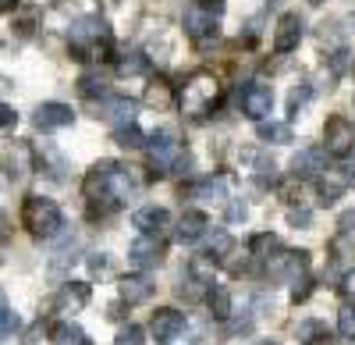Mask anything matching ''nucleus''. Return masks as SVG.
<instances>
[{"mask_svg":"<svg viewBox=\"0 0 355 345\" xmlns=\"http://www.w3.org/2000/svg\"><path fill=\"white\" fill-rule=\"evenodd\" d=\"M227 217H231V221H239V217H245V203H234V207L227 210Z\"/></svg>","mask_w":355,"mask_h":345,"instance_id":"obj_44","label":"nucleus"},{"mask_svg":"<svg viewBox=\"0 0 355 345\" xmlns=\"http://www.w3.org/2000/svg\"><path fill=\"white\" fill-rule=\"evenodd\" d=\"M132 224L139 228L142 235H160L164 228L171 224V214L164 210V207H157V203H150V207H139L135 214H132Z\"/></svg>","mask_w":355,"mask_h":345,"instance_id":"obj_20","label":"nucleus"},{"mask_svg":"<svg viewBox=\"0 0 355 345\" xmlns=\"http://www.w3.org/2000/svg\"><path fill=\"white\" fill-rule=\"evenodd\" d=\"M348 25H352V33H355V15H348Z\"/></svg>","mask_w":355,"mask_h":345,"instance_id":"obj_48","label":"nucleus"},{"mask_svg":"<svg viewBox=\"0 0 355 345\" xmlns=\"http://www.w3.org/2000/svg\"><path fill=\"white\" fill-rule=\"evenodd\" d=\"M327 338H331L327 324H323V321H316V317H309V321H302V324H299V342H302V345H313V342H327Z\"/></svg>","mask_w":355,"mask_h":345,"instance_id":"obj_27","label":"nucleus"},{"mask_svg":"<svg viewBox=\"0 0 355 345\" xmlns=\"http://www.w3.org/2000/svg\"><path fill=\"white\" fill-rule=\"evenodd\" d=\"M78 90H82V96H107V78L100 75V71H82V78H78Z\"/></svg>","mask_w":355,"mask_h":345,"instance_id":"obj_28","label":"nucleus"},{"mask_svg":"<svg viewBox=\"0 0 355 345\" xmlns=\"http://www.w3.org/2000/svg\"><path fill=\"white\" fill-rule=\"evenodd\" d=\"M0 217H4V214H0Z\"/></svg>","mask_w":355,"mask_h":345,"instance_id":"obj_50","label":"nucleus"},{"mask_svg":"<svg viewBox=\"0 0 355 345\" xmlns=\"http://www.w3.org/2000/svg\"><path fill=\"white\" fill-rule=\"evenodd\" d=\"M114 142H117V146H125V150H142V146H146V135H142V128L132 121V125L114 128Z\"/></svg>","mask_w":355,"mask_h":345,"instance_id":"obj_26","label":"nucleus"},{"mask_svg":"<svg viewBox=\"0 0 355 345\" xmlns=\"http://www.w3.org/2000/svg\"><path fill=\"white\" fill-rule=\"evenodd\" d=\"M18 8V0H0V11H15Z\"/></svg>","mask_w":355,"mask_h":345,"instance_id":"obj_45","label":"nucleus"},{"mask_svg":"<svg viewBox=\"0 0 355 345\" xmlns=\"http://www.w3.org/2000/svg\"><path fill=\"white\" fill-rule=\"evenodd\" d=\"M256 182L266 189V185H277V175H274V160L270 164H266V160H259L256 164Z\"/></svg>","mask_w":355,"mask_h":345,"instance_id":"obj_37","label":"nucleus"},{"mask_svg":"<svg viewBox=\"0 0 355 345\" xmlns=\"http://www.w3.org/2000/svg\"><path fill=\"white\" fill-rule=\"evenodd\" d=\"M313 96V90H309V82H299V85H295V90H291V96H288V110L291 114H299V107L306 103Z\"/></svg>","mask_w":355,"mask_h":345,"instance_id":"obj_35","label":"nucleus"},{"mask_svg":"<svg viewBox=\"0 0 355 345\" xmlns=\"http://www.w3.org/2000/svg\"><path fill=\"white\" fill-rule=\"evenodd\" d=\"M33 121H36V128H40V132H57V128H68V125L75 121V110H71L68 103L46 100V103H40V107H36Z\"/></svg>","mask_w":355,"mask_h":345,"instance_id":"obj_12","label":"nucleus"},{"mask_svg":"<svg viewBox=\"0 0 355 345\" xmlns=\"http://www.w3.org/2000/svg\"><path fill=\"white\" fill-rule=\"evenodd\" d=\"M110 47V28L100 15H82L71 25V53L75 61H93Z\"/></svg>","mask_w":355,"mask_h":345,"instance_id":"obj_4","label":"nucleus"},{"mask_svg":"<svg viewBox=\"0 0 355 345\" xmlns=\"http://www.w3.org/2000/svg\"><path fill=\"white\" fill-rule=\"evenodd\" d=\"M114 345H146V331L139 324H128V328L117 331V342Z\"/></svg>","mask_w":355,"mask_h":345,"instance_id":"obj_33","label":"nucleus"},{"mask_svg":"<svg viewBox=\"0 0 355 345\" xmlns=\"http://www.w3.org/2000/svg\"><path fill=\"white\" fill-rule=\"evenodd\" d=\"M334 345H355V338H345V342H334Z\"/></svg>","mask_w":355,"mask_h":345,"instance_id":"obj_47","label":"nucleus"},{"mask_svg":"<svg viewBox=\"0 0 355 345\" xmlns=\"http://www.w3.org/2000/svg\"><path fill=\"white\" fill-rule=\"evenodd\" d=\"M206 306H210V317H214V321H231V313H234L231 292L224 289V285H217V281L206 289Z\"/></svg>","mask_w":355,"mask_h":345,"instance_id":"obj_21","label":"nucleus"},{"mask_svg":"<svg viewBox=\"0 0 355 345\" xmlns=\"http://www.w3.org/2000/svg\"><path fill=\"white\" fill-rule=\"evenodd\" d=\"M341 296H348V299H355V271H348V274L341 278Z\"/></svg>","mask_w":355,"mask_h":345,"instance_id":"obj_42","label":"nucleus"},{"mask_svg":"<svg viewBox=\"0 0 355 345\" xmlns=\"http://www.w3.org/2000/svg\"><path fill=\"white\" fill-rule=\"evenodd\" d=\"M277 246H281L277 235H270V232H256V235L249 239V256H252L256 264H263L270 253H277Z\"/></svg>","mask_w":355,"mask_h":345,"instance_id":"obj_25","label":"nucleus"},{"mask_svg":"<svg viewBox=\"0 0 355 345\" xmlns=\"http://www.w3.org/2000/svg\"><path fill=\"white\" fill-rule=\"evenodd\" d=\"M252 345H277V342H270V338H259V342H252Z\"/></svg>","mask_w":355,"mask_h":345,"instance_id":"obj_46","label":"nucleus"},{"mask_svg":"<svg viewBox=\"0 0 355 345\" xmlns=\"http://www.w3.org/2000/svg\"><path fill=\"white\" fill-rule=\"evenodd\" d=\"M256 135L263 139V142H274V146H284V142H291L295 139V132H291V125L288 121H256Z\"/></svg>","mask_w":355,"mask_h":345,"instance_id":"obj_23","label":"nucleus"},{"mask_svg":"<svg viewBox=\"0 0 355 345\" xmlns=\"http://www.w3.org/2000/svg\"><path fill=\"white\" fill-rule=\"evenodd\" d=\"M117 296H121L125 306H135V303H150L157 296V281L139 271V274H125L121 281H117Z\"/></svg>","mask_w":355,"mask_h":345,"instance_id":"obj_10","label":"nucleus"},{"mask_svg":"<svg viewBox=\"0 0 355 345\" xmlns=\"http://www.w3.org/2000/svg\"><path fill=\"white\" fill-rule=\"evenodd\" d=\"M266 278L270 281H295L309 271V253L306 249H281V253H270L266 256Z\"/></svg>","mask_w":355,"mask_h":345,"instance_id":"obj_6","label":"nucleus"},{"mask_svg":"<svg viewBox=\"0 0 355 345\" xmlns=\"http://www.w3.org/2000/svg\"><path fill=\"white\" fill-rule=\"evenodd\" d=\"M146 146H150V160H153V171L157 175H182L189 171V150L178 142V135L171 128H160L153 135H146Z\"/></svg>","mask_w":355,"mask_h":345,"instance_id":"obj_3","label":"nucleus"},{"mask_svg":"<svg viewBox=\"0 0 355 345\" xmlns=\"http://www.w3.org/2000/svg\"><path fill=\"white\" fill-rule=\"evenodd\" d=\"M309 296H313V278H306V274L295 278L291 281V303H306Z\"/></svg>","mask_w":355,"mask_h":345,"instance_id":"obj_34","label":"nucleus"},{"mask_svg":"<svg viewBox=\"0 0 355 345\" xmlns=\"http://www.w3.org/2000/svg\"><path fill=\"white\" fill-rule=\"evenodd\" d=\"M338 232H341L345 239H355V207L345 210V214L338 217Z\"/></svg>","mask_w":355,"mask_h":345,"instance_id":"obj_38","label":"nucleus"},{"mask_svg":"<svg viewBox=\"0 0 355 345\" xmlns=\"http://www.w3.org/2000/svg\"><path fill=\"white\" fill-rule=\"evenodd\" d=\"M135 100H128V96H103L100 100V107H96V118H103V121H110L114 128H121V125H132L135 121Z\"/></svg>","mask_w":355,"mask_h":345,"instance_id":"obj_15","label":"nucleus"},{"mask_svg":"<svg viewBox=\"0 0 355 345\" xmlns=\"http://www.w3.org/2000/svg\"><path fill=\"white\" fill-rule=\"evenodd\" d=\"M128 260L139 267V271H153L164 264V246L157 242V235H139L132 246H128Z\"/></svg>","mask_w":355,"mask_h":345,"instance_id":"obj_14","label":"nucleus"},{"mask_svg":"<svg viewBox=\"0 0 355 345\" xmlns=\"http://www.w3.org/2000/svg\"><path fill=\"white\" fill-rule=\"evenodd\" d=\"M217 93L220 85L210 71H196L185 85H182V110L192 114V118H199V114H206L214 103H217Z\"/></svg>","mask_w":355,"mask_h":345,"instance_id":"obj_5","label":"nucleus"},{"mask_svg":"<svg viewBox=\"0 0 355 345\" xmlns=\"http://www.w3.org/2000/svg\"><path fill=\"white\" fill-rule=\"evenodd\" d=\"M50 342L53 345H89V335L75 324V321H57L50 328Z\"/></svg>","mask_w":355,"mask_h":345,"instance_id":"obj_22","label":"nucleus"},{"mask_svg":"<svg viewBox=\"0 0 355 345\" xmlns=\"http://www.w3.org/2000/svg\"><path fill=\"white\" fill-rule=\"evenodd\" d=\"M217 22H220V15L206 11L202 4H196V0H189V8H185V15H182L185 36H189V40H196V43H214V40H217V33H220Z\"/></svg>","mask_w":355,"mask_h":345,"instance_id":"obj_8","label":"nucleus"},{"mask_svg":"<svg viewBox=\"0 0 355 345\" xmlns=\"http://www.w3.org/2000/svg\"><path fill=\"white\" fill-rule=\"evenodd\" d=\"M288 221H291L295 228H309V224H313V214H309V210H291Z\"/></svg>","mask_w":355,"mask_h":345,"instance_id":"obj_40","label":"nucleus"},{"mask_svg":"<svg viewBox=\"0 0 355 345\" xmlns=\"http://www.w3.org/2000/svg\"><path fill=\"white\" fill-rule=\"evenodd\" d=\"M323 142H327V150L331 157L338 160H348L355 153V125L345 118V114H334V118H327V125H323Z\"/></svg>","mask_w":355,"mask_h":345,"instance_id":"obj_7","label":"nucleus"},{"mask_svg":"<svg viewBox=\"0 0 355 345\" xmlns=\"http://www.w3.org/2000/svg\"><path fill=\"white\" fill-rule=\"evenodd\" d=\"M309 4H323V0H309Z\"/></svg>","mask_w":355,"mask_h":345,"instance_id":"obj_49","label":"nucleus"},{"mask_svg":"<svg viewBox=\"0 0 355 345\" xmlns=\"http://www.w3.org/2000/svg\"><path fill=\"white\" fill-rule=\"evenodd\" d=\"M338 335L341 338H355V306H341L338 310Z\"/></svg>","mask_w":355,"mask_h":345,"instance_id":"obj_31","label":"nucleus"},{"mask_svg":"<svg viewBox=\"0 0 355 345\" xmlns=\"http://www.w3.org/2000/svg\"><path fill=\"white\" fill-rule=\"evenodd\" d=\"M189 328V317L182 310H171V306H164V310H157L153 317H150V331H153V338L157 342H171V338H178Z\"/></svg>","mask_w":355,"mask_h":345,"instance_id":"obj_13","label":"nucleus"},{"mask_svg":"<svg viewBox=\"0 0 355 345\" xmlns=\"http://www.w3.org/2000/svg\"><path fill=\"white\" fill-rule=\"evenodd\" d=\"M82 192L89 199V207H93V214H114L117 207H125L135 196V178L128 167L114 164V160H100L85 175Z\"/></svg>","mask_w":355,"mask_h":345,"instance_id":"obj_1","label":"nucleus"},{"mask_svg":"<svg viewBox=\"0 0 355 345\" xmlns=\"http://www.w3.org/2000/svg\"><path fill=\"white\" fill-rule=\"evenodd\" d=\"M348 182H345V171L334 167V171H323V175L316 178V203L320 207H334L338 199L345 196Z\"/></svg>","mask_w":355,"mask_h":345,"instance_id":"obj_17","label":"nucleus"},{"mask_svg":"<svg viewBox=\"0 0 355 345\" xmlns=\"http://www.w3.org/2000/svg\"><path fill=\"white\" fill-rule=\"evenodd\" d=\"M206 232H210V217H206V210H185L182 221H178V228H174V239L178 242H199Z\"/></svg>","mask_w":355,"mask_h":345,"instance_id":"obj_19","label":"nucleus"},{"mask_svg":"<svg viewBox=\"0 0 355 345\" xmlns=\"http://www.w3.org/2000/svg\"><path fill=\"white\" fill-rule=\"evenodd\" d=\"M93 299V289H89L85 281H64L61 292H57V310L61 313H78L82 306H89Z\"/></svg>","mask_w":355,"mask_h":345,"instance_id":"obj_18","label":"nucleus"},{"mask_svg":"<svg viewBox=\"0 0 355 345\" xmlns=\"http://www.w3.org/2000/svg\"><path fill=\"white\" fill-rule=\"evenodd\" d=\"M224 192H227V189H224V182H220V178H210V182H202V185L196 189V196H199V199H206V203H220Z\"/></svg>","mask_w":355,"mask_h":345,"instance_id":"obj_30","label":"nucleus"},{"mask_svg":"<svg viewBox=\"0 0 355 345\" xmlns=\"http://www.w3.org/2000/svg\"><path fill=\"white\" fill-rule=\"evenodd\" d=\"M299 43H302V18L295 15V11H288V15L277 18L274 50H277V53H291V50H299Z\"/></svg>","mask_w":355,"mask_h":345,"instance_id":"obj_16","label":"nucleus"},{"mask_svg":"<svg viewBox=\"0 0 355 345\" xmlns=\"http://www.w3.org/2000/svg\"><path fill=\"white\" fill-rule=\"evenodd\" d=\"M89 267H93V274H103V271H110V256H107V253H96L93 260H89Z\"/></svg>","mask_w":355,"mask_h":345,"instance_id":"obj_41","label":"nucleus"},{"mask_svg":"<svg viewBox=\"0 0 355 345\" xmlns=\"http://www.w3.org/2000/svg\"><path fill=\"white\" fill-rule=\"evenodd\" d=\"M239 107H242L245 118L263 121L266 114H270V107H274V90H270V85H263V82H245L239 90Z\"/></svg>","mask_w":355,"mask_h":345,"instance_id":"obj_9","label":"nucleus"},{"mask_svg":"<svg viewBox=\"0 0 355 345\" xmlns=\"http://www.w3.org/2000/svg\"><path fill=\"white\" fill-rule=\"evenodd\" d=\"M146 103H153V107H167V103H171V93H167V85H164V82L150 85V90H146Z\"/></svg>","mask_w":355,"mask_h":345,"instance_id":"obj_36","label":"nucleus"},{"mask_svg":"<svg viewBox=\"0 0 355 345\" xmlns=\"http://www.w3.org/2000/svg\"><path fill=\"white\" fill-rule=\"evenodd\" d=\"M199 4H202V8H210V11H214V15H220V18H224V11H227L224 0H199Z\"/></svg>","mask_w":355,"mask_h":345,"instance_id":"obj_43","label":"nucleus"},{"mask_svg":"<svg viewBox=\"0 0 355 345\" xmlns=\"http://www.w3.org/2000/svg\"><path fill=\"white\" fill-rule=\"evenodd\" d=\"M146 68H150V61L142 53H121V61H117L121 75H146Z\"/></svg>","mask_w":355,"mask_h":345,"instance_id":"obj_29","label":"nucleus"},{"mask_svg":"<svg viewBox=\"0 0 355 345\" xmlns=\"http://www.w3.org/2000/svg\"><path fill=\"white\" fill-rule=\"evenodd\" d=\"M21 224H25V232L36 235V239H57V235L64 232V214L46 196H25V203H21Z\"/></svg>","mask_w":355,"mask_h":345,"instance_id":"obj_2","label":"nucleus"},{"mask_svg":"<svg viewBox=\"0 0 355 345\" xmlns=\"http://www.w3.org/2000/svg\"><path fill=\"white\" fill-rule=\"evenodd\" d=\"M18 324H21V321H18V313H15V310L4 303V306H0V338L15 335V331H18Z\"/></svg>","mask_w":355,"mask_h":345,"instance_id":"obj_32","label":"nucleus"},{"mask_svg":"<svg viewBox=\"0 0 355 345\" xmlns=\"http://www.w3.org/2000/svg\"><path fill=\"white\" fill-rule=\"evenodd\" d=\"M327 150L323 146H306L291 157V178L295 182H302V178H320L323 171H327Z\"/></svg>","mask_w":355,"mask_h":345,"instance_id":"obj_11","label":"nucleus"},{"mask_svg":"<svg viewBox=\"0 0 355 345\" xmlns=\"http://www.w3.org/2000/svg\"><path fill=\"white\" fill-rule=\"evenodd\" d=\"M15 125H18V114H15V107L0 103V128H15Z\"/></svg>","mask_w":355,"mask_h":345,"instance_id":"obj_39","label":"nucleus"},{"mask_svg":"<svg viewBox=\"0 0 355 345\" xmlns=\"http://www.w3.org/2000/svg\"><path fill=\"white\" fill-rule=\"evenodd\" d=\"M234 253V239L227 232H217L210 242H206V253H202V260H210V264H220L227 260V256Z\"/></svg>","mask_w":355,"mask_h":345,"instance_id":"obj_24","label":"nucleus"}]
</instances>
